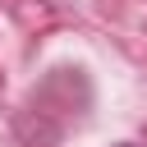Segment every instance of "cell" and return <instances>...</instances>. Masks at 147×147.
<instances>
[{
  "label": "cell",
  "instance_id": "6da1fadb",
  "mask_svg": "<svg viewBox=\"0 0 147 147\" xmlns=\"http://www.w3.org/2000/svg\"><path fill=\"white\" fill-rule=\"evenodd\" d=\"M119 147H133V142H119Z\"/></svg>",
  "mask_w": 147,
  "mask_h": 147
}]
</instances>
